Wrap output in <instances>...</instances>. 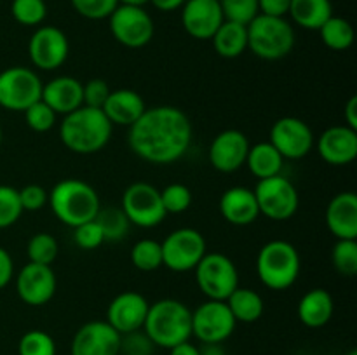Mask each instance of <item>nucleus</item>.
<instances>
[{"mask_svg": "<svg viewBox=\"0 0 357 355\" xmlns=\"http://www.w3.org/2000/svg\"><path fill=\"white\" fill-rule=\"evenodd\" d=\"M162 265L173 271H190L208 253L206 239L195 228H178L160 242Z\"/></svg>", "mask_w": 357, "mask_h": 355, "instance_id": "11", "label": "nucleus"}, {"mask_svg": "<svg viewBox=\"0 0 357 355\" xmlns=\"http://www.w3.org/2000/svg\"><path fill=\"white\" fill-rule=\"evenodd\" d=\"M2 138H3V132H2V127H0V145H2Z\"/></svg>", "mask_w": 357, "mask_h": 355, "instance_id": "54", "label": "nucleus"}, {"mask_svg": "<svg viewBox=\"0 0 357 355\" xmlns=\"http://www.w3.org/2000/svg\"><path fill=\"white\" fill-rule=\"evenodd\" d=\"M23 214L16 188L0 184V230L13 226Z\"/></svg>", "mask_w": 357, "mask_h": 355, "instance_id": "40", "label": "nucleus"}, {"mask_svg": "<svg viewBox=\"0 0 357 355\" xmlns=\"http://www.w3.org/2000/svg\"><path fill=\"white\" fill-rule=\"evenodd\" d=\"M131 263L139 271H153L162 267V247L153 239H142L132 246Z\"/></svg>", "mask_w": 357, "mask_h": 355, "instance_id": "33", "label": "nucleus"}, {"mask_svg": "<svg viewBox=\"0 0 357 355\" xmlns=\"http://www.w3.org/2000/svg\"><path fill=\"white\" fill-rule=\"evenodd\" d=\"M223 17L234 23L250 24L260 14L258 0H220Z\"/></svg>", "mask_w": 357, "mask_h": 355, "instance_id": "39", "label": "nucleus"}, {"mask_svg": "<svg viewBox=\"0 0 357 355\" xmlns=\"http://www.w3.org/2000/svg\"><path fill=\"white\" fill-rule=\"evenodd\" d=\"M317 31L323 44L331 51H347L354 44V28L344 17L331 16Z\"/></svg>", "mask_w": 357, "mask_h": 355, "instance_id": "31", "label": "nucleus"}, {"mask_svg": "<svg viewBox=\"0 0 357 355\" xmlns=\"http://www.w3.org/2000/svg\"><path fill=\"white\" fill-rule=\"evenodd\" d=\"M72 7L86 19H107L115 7L119 6V0H70Z\"/></svg>", "mask_w": 357, "mask_h": 355, "instance_id": "42", "label": "nucleus"}, {"mask_svg": "<svg viewBox=\"0 0 357 355\" xmlns=\"http://www.w3.org/2000/svg\"><path fill=\"white\" fill-rule=\"evenodd\" d=\"M236 319L225 301L208 299L192 312V336L201 343H223L236 331Z\"/></svg>", "mask_w": 357, "mask_h": 355, "instance_id": "13", "label": "nucleus"}, {"mask_svg": "<svg viewBox=\"0 0 357 355\" xmlns=\"http://www.w3.org/2000/svg\"><path fill=\"white\" fill-rule=\"evenodd\" d=\"M335 270L344 277H354L357 274V240H337L331 253Z\"/></svg>", "mask_w": 357, "mask_h": 355, "instance_id": "36", "label": "nucleus"}, {"mask_svg": "<svg viewBox=\"0 0 357 355\" xmlns=\"http://www.w3.org/2000/svg\"><path fill=\"white\" fill-rule=\"evenodd\" d=\"M213 47L216 54L222 58L234 59L239 58L248 49V28L246 24L234 23V21H223L216 33L211 37Z\"/></svg>", "mask_w": 357, "mask_h": 355, "instance_id": "28", "label": "nucleus"}, {"mask_svg": "<svg viewBox=\"0 0 357 355\" xmlns=\"http://www.w3.org/2000/svg\"><path fill=\"white\" fill-rule=\"evenodd\" d=\"M216 2H220V0H216Z\"/></svg>", "mask_w": 357, "mask_h": 355, "instance_id": "56", "label": "nucleus"}, {"mask_svg": "<svg viewBox=\"0 0 357 355\" xmlns=\"http://www.w3.org/2000/svg\"><path fill=\"white\" fill-rule=\"evenodd\" d=\"M14 277V261L9 251L0 247V289L7 287Z\"/></svg>", "mask_w": 357, "mask_h": 355, "instance_id": "48", "label": "nucleus"}, {"mask_svg": "<svg viewBox=\"0 0 357 355\" xmlns=\"http://www.w3.org/2000/svg\"><path fill=\"white\" fill-rule=\"evenodd\" d=\"M58 240H56L51 233L38 232L28 240L26 254L30 263L49 265V267H51V265L54 263L56 256H58Z\"/></svg>", "mask_w": 357, "mask_h": 355, "instance_id": "34", "label": "nucleus"}, {"mask_svg": "<svg viewBox=\"0 0 357 355\" xmlns=\"http://www.w3.org/2000/svg\"><path fill=\"white\" fill-rule=\"evenodd\" d=\"M42 101L56 115H68L84 104L82 82L75 77L61 75L42 86Z\"/></svg>", "mask_w": 357, "mask_h": 355, "instance_id": "22", "label": "nucleus"}, {"mask_svg": "<svg viewBox=\"0 0 357 355\" xmlns=\"http://www.w3.org/2000/svg\"><path fill=\"white\" fill-rule=\"evenodd\" d=\"M42 80L37 72L26 66H9L0 72V106L21 111L42 97Z\"/></svg>", "mask_w": 357, "mask_h": 355, "instance_id": "9", "label": "nucleus"}, {"mask_svg": "<svg viewBox=\"0 0 357 355\" xmlns=\"http://www.w3.org/2000/svg\"><path fill=\"white\" fill-rule=\"evenodd\" d=\"M225 303L229 305L236 322L253 324L257 322V320H260L261 315H264V298H261L260 292H257L255 289L241 287L239 285V287L225 299Z\"/></svg>", "mask_w": 357, "mask_h": 355, "instance_id": "30", "label": "nucleus"}, {"mask_svg": "<svg viewBox=\"0 0 357 355\" xmlns=\"http://www.w3.org/2000/svg\"><path fill=\"white\" fill-rule=\"evenodd\" d=\"M223 21L225 17L216 0H187L183 3L181 24L185 31L197 40H211Z\"/></svg>", "mask_w": 357, "mask_h": 355, "instance_id": "20", "label": "nucleus"}, {"mask_svg": "<svg viewBox=\"0 0 357 355\" xmlns=\"http://www.w3.org/2000/svg\"><path fill=\"white\" fill-rule=\"evenodd\" d=\"M10 14L24 26H37L47 16V6L44 0H13Z\"/></svg>", "mask_w": 357, "mask_h": 355, "instance_id": "37", "label": "nucleus"}, {"mask_svg": "<svg viewBox=\"0 0 357 355\" xmlns=\"http://www.w3.org/2000/svg\"><path fill=\"white\" fill-rule=\"evenodd\" d=\"M70 355H121V334L107 320H91L73 334Z\"/></svg>", "mask_w": 357, "mask_h": 355, "instance_id": "17", "label": "nucleus"}, {"mask_svg": "<svg viewBox=\"0 0 357 355\" xmlns=\"http://www.w3.org/2000/svg\"><path fill=\"white\" fill-rule=\"evenodd\" d=\"M58 281L49 265L28 261L16 275V292L23 303L30 306L47 305L56 294Z\"/></svg>", "mask_w": 357, "mask_h": 355, "instance_id": "16", "label": "nucleus"}, {"mask_svg": "<svg viewBox=\"0 0 357 355\" xmlns=\"http://www.w3.org/2000/svg\"><path fill=\"white\" fill-rule=\"evenodd\" d=\"M143 331L155 347L173 348L192 336V310L183 301L164 298L149 306Z\"/></svg>", "mask_w": 357, "mask_h": 355, "instance_id": "3", "label": "nucleus"}, {"mask_svg": "<svg viewBox=\"0 0 357 355\" xmlns=\"http://www.w3.org/2000/svg\"><path fill=\"white\" fill-rule=\"evenodd\" d=\"M220 212L230 225H251L260 216L255 191L246 187H230L220 197Z\"/></svg>", "mask_w": 357, "mask_h": 355, "instance_id": "23", "label": "nucleus"}, {"mask_svg": "<svg viewBox=\"0 0 357 355\" xmlns=\"http://www.w3.org/2000/svg\"><path fill=\"white\" fill-rule=\"evenodd\" d=\"M68 37L58 26L37 28L28 42V56L31 65L44 72L59 68L68 58Z\"/></svg>", "mask_w": 357, "mask_h": 355, "instance_id": "14", "label": "nucleus"}, {"mask_svg": "<svg viewBox=\"0 0 357 355\" xmlns=\"http://www.w3.org/2000/svg\"><path fill=\"white\" fill-rule=\"evenodd\" d=\"M246 166L255 178L267 180V178L281 174L282 166H284V157L278 152V148L271 141H261L250 146Z\"/></svg>", "mask_w": 357, "mask_h": 355, "instance_id": "27", "label": "nucleus"}, {"mask_svg": "<svg viewBox=\"0 0 357 355\" xmlns=\"http://www.w3.org/2000/svg\"><path fill=\"white\" fill-rule=\"evenodd\" d=\"M56 341L49 333L40 329H31L21 336L17 343L20 355H56Z\"/></svg>", "mask_w": 357, "mask_h": 355, "instance_id": "35", "label": "nucleus"}, {"mask_svg": "<svg viewBox=\"0 0 357 355\" xmlns=\"http://www.w3.org/2000/svg\"><path fill=\"white\" fill-rule=\"evenodd\" d=\"M268 138L284 160L303 159L314 148L312 129L298 117H282L275 120Z\"/></svg>", "mask_w": 357, "mask_h": 355, "instance_id": "15", "label": "nucleus"}, {"mask_svg": "<svg viewBox=\"0 0 357 355\" xmlns=\"http://www.w3.org/2000/svg\"><path fill=\"white\" fill-rule=\"evenodd\" d=\"M20 194V202L23 211H40L49 200V191L45 190L40 184H26L21 190H17Z\"/></svg>", "mask_w": 357, "mask_h": 355, "instance_id": "45", "label": "nucleus"}, {"mask_svg": "<svg viewBox=\"0 0 357 355\" xmlns=\"http://www.w3.org/2000/svg\"><path fill=\"white\" fill-rule=\"evenodd\" d=\"M199 355H227L222 343H202L199 347Z\"/></svg>", "mask_w": 357, "mask_h": 355, "instance_id": "52", "label": "nucleus"}, {"mask_svg": "<svg viewBox=\"0 0 357 355\" xmlns=\"http://www.w3.org/2000/svg\"><path fill=\"white\" fill-rule=\"evenodd\" d=\"M185 2L187 0H150V3L159 10H162V13H171V10L180 9V7H183Z\"/></svg>", "mask_w": 357, "mask_h": 355, "instance_id": "50", "label": "nucleus"}, {"mask_svg": "<svg viewBox=\"0 0 357 355\" xmlns=\"http://www.w3.org/2000/svg\"><path fill=\"white\" fill-rule=\"evenodd\" d=\"M344 118H345V125H349V127L357 131V97L356 96L349 97L347 104H345L344 108Z\"/></svg>", "mask_w": 357, "mask_h": 355, "instance_id": "49", "label": "nucleus"}, {"mask_svg": "<svg viewBox=\"0 0 357 355\" xmlns=\"http://www.w3.org/2000/svg\"><path fill=\"white\" fill-rule=\"evenodd\" d=\"M302 268L296 247L288 240H271L257 256V274L265 287L286 291L296 282Z\"/></svg>", "mask_w": 357, "mask_h": 355, "instance_id": "5", "label": "nucleus"}, {"mask_svg": "<svg viewBox=\"0 0 357 355\" xmlns=\"http://www.w3.org/2000/svg\"><path fill=\"white\" fill-rule=\"evenodd\" d=\"M155 348L143 329L121 334V355H153Z\"/></svg>", "mask_w": 357, "mask_h": 355, "instance_id": "43", "label": "nucleus"}, {"mask_svg": "<svg viewBox=\"0 0 357 355\" xmlns=\"http://www.w3.org/2000/svg\"><path fill=\"white\" fill-rule=\"evenodd\" d=\"M103 113L110 120L112 125L131 127L146 110L145 100L142 94L132 89L110 90L107 101L103 104Z\"/></svg>", "mask_w": 357, "mask_h": 355, "instance_id": "25", "label": "nucleus"}, {"mask_svg": "<svg viewBox=\"0 0 357 355\" xmlns=\"http://www.w3.org/2000/svg\"><path fill=\"white\" fill-rule=\"evenodd\" d=\"M128 145L136 157L157 166L180 160L190 150L194 127L183 110L169 104L146 108L128 127Z\"/></svg>", "mask_w": 357, "mask_h": 355, "instance_id": "1", "label": "nucleus"}, {"mask_svg": "<svg viewBox=\"0 0 357 355\" xmlns=\"http://www.w3.org/2000/svg\"><path fill=\"white\" fill-rule=\"evenodd\" d=\"M114 125L101 108L80 106L65 115L59 125V139L63 145L79 155H91L108 145Z\"/></svg>", "mask_w": 357, "mask_h": 355, "instance_id": "2", "label": "nucleus"}, {"mask_svg": "<svg viewBox=\"0 0 357 355\" xmlns=\"http://www.w3.org/2000/svg\"><path fill=\"white\" fill-rule=\"evenodd\" d=\"M326 225L337 240H357V195L342 191L335 195L326 207Z\"/></svg>", "mask_w": 357, "mask_h": 355, "instance_id": "24", "label": "nucleus"}, {"mask_svg": "<svg viewBox=\"0 0 357 355\" xmlns=\"http://www.w3.org/2000/svg\"><path fill=\"white\" fill-rule=\"evenodd\" d=\"M160 200L167 214H180L192 205V191L183 183H171L160 190Z\"/></svg>", "mask_w": 357, "mask_h": 355, "instance_id": "38", "label": "nucleus"}, {"mask_svg": "<svg viewBox=\"0 0 357 355\" xmlns=\"http://www.w3.org/2000/svg\"><path fill=\"white\" fill-rule=\"evenodd\" d=\"M73 240H75V244L80 249L93 251L98 249L105 242V237L98 223L91 219V221L82 223V225L73 228Z\"/></svg>", "mask_w": 357, "mask_h": 355, "instance_id": "44", "label": "nucleus"}, {"mask_svg": "<svg viewBox=\"0 0 357 355\" xmlns=\"http://www.w3.org/2000/svg\"><path fill=\"white\" fill-rule=\"evenodd\" d=\"M169 355H199V347L190 343V340L169 348Z\"/></svg>", "mask_w": 357, "mask_h": 355, "instance_id": "51", "label": "nucleus"}, {"mask_svg": "<svg viewBox=\"0 0 357 355\" xmlns=\"http://www.w3.org/2000/svg\"><path fill=\"white\" fill-rule=\"evenodd\" d=\"M121 209L128 216L129 223L139 228H153L167 216L160 200V190L145 181H136L126 188Z\"/></svg>", "mask_w": 357, "mask_h": 355, "instance_id": "10", "label": "nucleus"}, {"mask_svg": "<svg viewBox=\"0 0 357 355\" xmlns=\"http://www.w3.org/2000/svg\"><path fill=\"white\" fill-rule=\"evenodd\" d=\"M289 16L298 26L305 30H319L331 16V0H291Z\"/></svg>", "mask_w": 357, "mask_h": 355, "instance_id": "29", "label": "nucleus"}, {"mask_svg": "<svg viewBox=\"0 0 357 355\" xmlns=\"http://www.w3.org/2000/svg\"><path fill=\"white\" fill-rule=\"evenodd\" d=\"M345 355H357V352L356 350H351V352H347V354Z\"/></svg>", "mask_w": 357, "mask_h": 355, "instance_id": "55", "label": "nucleus"}, {"mask_svg": "<svg viewBox=\"0 0 357 355\" xmlns=\"http://www.w3.org/2000/svg\"><path fill=\"white\" fill-rule=\"evenodd\" d=\"M47 202L56 218L72 228L96 218L101 207L100 195L94 187L77 178H66L56 183Z\"/></svg>", "mask_w": 357, "mask_h": 355, "instance_id": "4", "label": "nucleus"}, {"mask_svg": "<svg viewBox=\"0 0 357 355\" xmlns=\"http://www.w3.org/2000/svg\"><path fill=\"white\" fill-rule=\"evenodd\" d=\"M253 191L260 214L272 221H288L298 211V190L282 174L267 178V180H258Z\"/></svg>", "mask_w": 357, "mask_h": 355, "instance_id": "8", "label": "nucleus"}, {"mask_svg": "<svg viewBox=\"0 0 357 355\" xmlns=\"http://www.w3.org/2000/svg\"><path fill=\"white\" fill-rule=\"evenodd\" d=\"M84 93V106L91 108H103L105 101H107L108 94H110V87L103 79H91L86 84H82Z\"/></svg>", "mask_w": 357, "mask_h": 355, "instance_id": "46", "label": "nucleus"}, {"mask_svg": "<svg viewBox=\"0 0 357 355\" xmlns=\"http://www.w3.org/2000/svg\"><path fill=\"white\" fill-rule=\"evenodd\" d=\"M246 28L248 49L265 61L286 58L295 47V30L286 17L258 14Z\"/></svg>", "mask_w": 357, "mask_h": 355, "instance_id": "6", "label": "nucleus"}, {"mask_svg": "<svg viewBox=\"0 0 357 355\" xmlns=\"http://www.w3.org/2000/svg\"><path fill=\"white\" fill-rule=\"evenodd\" d=\"M335 312V301L333 296L323 287L310 289L309 292L300 298L298 308V319L303 326L310 327V329H317V327L326 326L331 320Z\"/></svg>", "mask_w": 357, "mask_h": 355, "instance_id": "26", "label": "nucleus"}, {"mask_svg": "<svg viewBox=\"0 0 357 355\" xmlns=\"http://www.w3.org/2000/svg\"><path fill=\"white\" fill-rule=\"evenodd\" d=\"M23 113L28 127L35 132H47L51 131L56 124V113L42 100H38L37 103H33L30 108H26Z\"/></svg>", "mask_w": 357, "mask_h": 355, "instance_id": "41", "label": "nucleus"}, {"mask_svg": "<svg viewBox=\"0 0 357 355\" xmlns=\"http://www.w3.org/2000/svg\"><path fill=\"white\" fill-rule=\"evenodd\" d=\"M94 221L101 228L105 237V242H119L128 235L131 223H129L128 216L124 214L121 207L115 205H108V207H100Z\"/></svg>", "mask_w": 357, "mask_h": 355, "instance_id": "32", "label": "nucleus"}, {"mask_svg": "<svg viewBox=\"0 0 357 355\" xmlns=\"http://www.w3.org/2000/svg\"><path fill=\"white\" fill-rule=\"evenodd\" d=\"M110 31L115 40L129 49L145 47L153 38V19L145 7H132L119 3L108 16Z\"/></svg>", "mask_w": 357, "mask_h": 355, "instance_id": "12", "label": "nucleus"}, {"mask_svg": "<svg viewBox=\"0 0 357 355\" xmlns=\"http://www.w3.org/2000/svg\"><path fill=\"white\" fill-rule=\"evenodd\" d=\"M150 303L139 292L126 291L115 296L107 308V322L119 334L143 329Z\"/></svg>", "mask_w": 357, "mask_h": 355, "instance_id": "19", "label": "nucleus"}, {"mask_svg": "<svg viewBox=\"0 0 357 355\" xmlns=\"http://www.w3.org/2000/svg\"><path fill=\"white\" fill-rule=\"evenodd\" d=\"M289 6H291V0H258L260 14H267V16L284 17L289 13Z\"/></svg>", "mask_w": 357, "mask_h": 355, "instance_id": "47", "label": "nucleus"}, {"mask_svg": "<svg viewBox=\"0 0 357 355\" xmlns=\"http://www.w3.org/2000/svg\"><path fill=\"white\" fill-rule=\"evenodd\" d=\"M195 270V282L208 299L225 301L239 287V271L227 254L206 253Z\"/></svg>", "mask_w": 357, "mask_h": 355, "instance_id": "7", "label": "nucleus"}, {"mask_svg": "<svg viewBox=\"0 0 357 355\" xmlns=\"http://www.w3.org/2000/svg\"><path fill=\"white\" fill-rule=\"evenodd\" d=\"M317 152L330 166H349L357 157V131L349 125H333L317 139Z\"/></svg>", "mask_w": 357, "mask_h": 355, "instance_id": "21", "label": "nucleus"}, {"mask_svg": "<svg viewBox=\"0 0 357 355\" xmlns=\"http://www.w3.org/2000/svg\"><path fill=\"white\" fill-rule=\"evenodd\" d=\"M119 3H122V6H132V7H145L146 3H150V0H119Z\"/></svg>", "mask_w": 357, "mask_h": 355, "instance_id": "53", "label": "nucleus"}, {"mask_svg": "<svg viewBox=\"0 0 357 355\" xmlns=\"http://www.w3.org/2000/svg\"><path fill=\"white\" fill-rule=\"evenodd\" d=\"M250 146V139L243 131L237 129L222 131L209 145V164L220 173H236L246 164Z\"/></svg>", "mask_w": 357, "mask_h": 355, "instance_id": "18", "label": "nucleus"}]
</instances>
